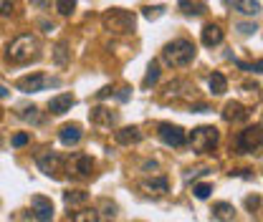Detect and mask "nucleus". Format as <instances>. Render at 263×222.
<instances>
[{
  "label": "nucleus",
  "mask_w": 263,
  "mask_h": 222,
  "mask_svg": "<svg viewBox=\"0 0 263 222\" xmlns=\"http://www.w3.org/2000/svg\"><path fill=\"white\" fill-rule=\"evenodd\" d=\"M6 56H8L11 63H31L41 56V41L33 33H23V36H18L8 43Z\"/></svg>",
  "instance_id": "f257e3e1"
},
{
  "label": "nucleus",
  "mask_w": 263,
  "mask_h": 222,
  "mask_svg": "<svg viewBox=\"0 0 263 222\" xmlns=\"http://www.w3.org/2000/svg\"><path fill=\"white\" fill-rule=\"evenodd\" d=\"M101 26L114 33V36H129L137 28V16L132 11H122V8H112L101 16Z\"/></svg>",
  "instance_id": "f03ea898"
},
{
  "label": "nucleus",
  "mask_w": 263,
  "mask_h": 222,
  "mask_svg": "<svg viewBox=\"0 0 263 222\" xmlns=\"http://www.w3.org/2000/svg\"><path fill=\"white\" fill-rule=\"evenodd\" d=\"M195 58V46L185 38H177L162 48V63L170 68H185Z\"/></svg>",
  "instance_id": "7ed1b4c3"
},
{
  "label": "nucleus",
  "mask_w": 263,
  "mask_h": 222,
  "mask_svg": "<svg viewBox=\"0 0 263 222\" xmlns=\"http://www.w3.org/2000/svg\"><path fill=\"white\" fill-rule=\"evenodd\" d=\"M215 144H218V129H215V126H197V129H192V134H190V146H192L197 154H205V152L215 149Z\"/></svg>",
  "instance_id": "20e7f679"
},
{
  "label": "nucleus",
  "mask_w": 263,
  "mask_h": 222,
  "mask_svg": "<svg viewBox=\"0 0 263 222\" xmlns=\"http://www.w3.org/2000/svg\"><path fill=\"white\" fill-rule=\"evenodd\" d=\"M258 146H263V126L255 124V126H245L243 131H238V136H235L238 152H253Z\"/></svg>",
  "instance_id": "39448f33"
},
{
  "label": "nucleus",
  "mask_w": 263,
  "mask_h": 222,
  "mask_svg": "<svg viewBox=\"0 0 263 222\" xmlns=\"http://www.w3.org/2000/svg\"><path fill=\"white\" fill-rule=\"evenodd\" d=\"M66 172H69L71 177L86 179V177H91V172H94V159H91L89 154H74V157L66 162Z\"/></svg>",
  "instance_id": "423d86ee"
},
{
  "label": "nucleus",
  "mask_w": 263,
  "mask_h": 222,
  "mask_svg": "<svg viewBox=\"0 0 263 222\" xmlns=\"http://www.w3.org/2000/svg\"><path fill=\"white\" fill-rule=\"evenodd\" d=\"M157 134H160V139H162L167 146H185V141H187L185 129L177 126V124H160Z\"/></svg>",
  "instance_id": "0eeeda50"
},
{
  "label": "nucleus",
  "mask_w": 263,
  "mask_h": 222,
  "mask_svg": "<svg viewBox=\"0 0 263 222\" xmlns=\"http://www.w3.org/2000/svg\"><path fill=\"white\" fill-rule=\"evenodd\" d=\"M38 169L46 174V177H51V179H61L64 174V159L56 154V152H48V154H43V157H38Z\"/></svg>",
  "instance_id": "6e6552de"
},
{
  "label": "nucleus",
  "mask_w": 263,
  "mask_h": 222,
  "mask_svg": "<svg viewBox=\"0 0 263 222\" xmlns=\"http://www.w3.org/2000/svg\"><path fill=\"white\" fill-rule=\"evenodd\" d=\"M31 204H33V214H36L38 222H54V202H51V199L36 194V197L31 199Z\"/></svg>",
  "instance_id": "1a4fd4ad"
},
{
  "label": "nucleus",
  "mask_w": 263,
  "mask_h": 222,
  "mask_svg": "<svg viewBox=\"0 0 263 222\" xmlns=\"http://www.w3.org/2000/svg\"><path fill=\"white\" fill-rule=\"evenodd\" d=\"M46 84H48V81H46L43 73H33V76H23V79H18V81H16V89L23 91V94H36V91H43Z\"/></svg>",
  "instance_id": "9d476101"
},
{
  "label": "nucleus",
  "mask_w": 263,
  "mask_h": 222,
  "mask_svg": "<svg viewBox=\"0 0 263 222\" xmlns=\"http://www.w3.org/2000/svg\"><path fill=\"white\" fill-rule=\"evenodd\" d=\"M248 116H250V111H248L243 104H238V101H228V104H225V109H223V119H225V121H230V124L245 121Z\"/></svg>",
  "instance_id": "9b49d317"
},
{
  "label": "nucleus",
  "mask_w": 263,
  "mask_h": 222,
  "mask_svg": "<svg viewBox=\"0 0 263 222\" xmlns=\"http://www.w3.org/2000/svg\"><path fill=\"white\" fill-rule=\"evenodd\" d=\"M71 106H74V96L71 94H59V96H54L48 101V111L56 114V116H64L66 111H71Z\"/></svg>",
  "instance_id": "f8f14e48"
},
{
  "label": "nucleus",
  "mask_w": 263,
  "mask_h": 222,
  "mask_svg": "<svg viewBox=\"0 0 263 222\" xmlns=\"http://www.w3.org/2000/svg\"><path fill=\"white\" fill-rule=\"evenodd\" d=\"M89 119H91V124H96V126H114V124H117V114H112V109H104V106L91 109Z\"/></svg>",
  "instance_id": "ddd939ff"
},
{
  "label": "nucleus",
  "mask_w": 263,
  "mask_h": 222,
  "mask_svg": "<svg viewBox=\"0 0 263 222\" xmlns=\"http://www.w3.org/2000/svg\"><path fill=\"white\" fill-rule=\"evenodd\" d=\"M81 136H84V131H81L79 124H66V126H61V131H59V139H61V144H66V146L79 144Z\"/></svg>",
  "instance_id": "4468645a"
},
{
  "label": "nucleus",
  "mask_w": 263,
  "mask_h": 222,
  "mask_svg": "<svg viewBox=\"0 0 263 222\" xmlns=\"http://www.w3.org/2000/svg\"><path fill=\"white\" fill-rule=\"evenodd\" d=\"M114 139H117V144H122V146H132V144H137V141L142 139V131H139L137 126H124V129L114 131Z\"/></svg>",
  "instance_id": "2eb2a0df"
},
{
  "label": "nucleus",
  "mask_w": 263,
  "mask_h": 222,
  "mask_svg": "<svg viewBox=\"0 0 263 222\" xmlns=\"http://www.w3.org/2000/svg\"><path fill=\"white\" fill-rule=\"evenodd\" d=\"M200 41H202V46H207V48L218 46V43L223 41V31H220V26L207 23V26L202 28V33H200Z\"/></svg>",
  "instance_id": "dca6fc26"
},
{
  "label": "nucleus",
  "mask_w": 263,
  "mask_h": 222,
  "mask_svg": "<svg viewBox=\"0 0 263 222\" xmlns=\"http://www.w3.org/2000/svg\"><path fill=\"white\" fill-rule=\"evenodd\" d=\"M233 217H235V209H233L230 202H215L213 204V219H218V222H233Z\"/></svg>",
  "instance_id": "f3484780"
},
{
  "label": "nucleus",
  "mask_w": 263,
  "mask_h": 222,
  "mask_svg": "<svg viewBox=\"0 0 263 222\" xmlns=\"http://www.w3.org/2000/svg\"><path fill=\"white\" fill-rule=\"evenodd\" d=\"M142 189L149 192V194H165L170 189V182H167V177H154V179L142 182Z\"/></svg>",
  "instance_id": "a211bd4d"
},
{
  "label": "nucleus",
  "mask_w": 263,
  "mask_h": 222,
  "mask_svg": "<svg viewBox=\"0 0 263 222\" xmlns=\"http://www.w3.org/2000/svg\"><path fill=\"white\" fill-rule=\"evenodd\" d=\"M233 8L240 16H258L260 13V3H258V0H235Z\"/></svg>",
  "instance_id": "6ab92c4d"
},
{
  "label": "nucleus",
  "mask_w": 263,
  "mask_h": 222,
  "mask_svg": "<svg viewBox=\"0 0 263 222\" xmlns=\"http://www.w3.org/2000/svg\"><path fill=\"white\" fill-rule=\"evenodd\" d=\"M207 86H210V94H213V96H223V94L228 91V81H225L223 73H213L210 81H207Z\"/></svg>",
  "instance_id": "aec40b11"
},
{
  "label": "nucleus",
  "mask_w": 263,
  "mask_h": 222,
  "mask_svg": "<svg viewBox=\"0 0 263 222\" xmlns=\"http://www.w3.org/2000/svg\"><path fill=\"white\" fill-rule=\"evenodd\" d=\"M71 222H99V209L84 207V209H79V212L71 214Z\"/></svg>",
  "instance_id": "412c9836"
},
{
  "label": "nucleus",
  "mask_w": 263,
  "mask_h": 222,
  "mask_svg": "<svg viewBox=\"0 0 263 222\" xmlns=\"http://www.w3.org/2000/svg\"><path fill=\"white\" fill-rule=\"evenodd\" d=\"M177 3H180V8H182L185 16H202L205 13V6L195 3V0H177Z\"/></svg>",
  "instance_id": "4be33fe9"
},
{
  "label": "nucleus",
  "mask_w": 263,
  "mask_h": 222,
  "mask_svg": "<svg viewBox=\"0 0 263 222\" xmlns=\"http://www.w3.org/2000/svg\"><path fill=\"white\" fill-rule=\"evenodd\" d=\"M89 199V192H84V189H74V192H64V202L69 204V207H74V204H84Z\"/></svg>",
  "instance_id": "5701e85b"
},
{
  "label": "nucleus",
  "mask_w": 263,
  "mask_h": 222,
  "mask_svg": "<svg viewBox=\"0 0 263 222\" xmlns=\"http://www.w3.org/2000/svg\"><path fill=\"white\" fill-rule=\"evenodd\" d=\"M157 81H160V66H157V61H152V63L147 66V76H144L142 86H144V89H152Z\"/></svg>",
  "instance_id": "b1692460"
},
{
  "label": "nucleus",
  "mask_w": 263,
  "mask_h": 222,
  "mask_svg": "<svg viewBox=\"0 0 263 222\" xmlns=\"http://www.w3.org/2000/svg\"><path fill=\"white\" fill-rule=\"evenodd\" d=\"M54 61H56V66H66L69 63V46L66 43H59L54 48Z\"/></svg>",
  "instance_id": "393cba45"
},
{
  "label": "nucleus",
  "mask_w": 263,
  "mask_h": 222,
  "mask_svg": "<svg viewBox=\"0 0 263 222\" xmlns=\"http://www.w3.org/2000/svg\"><path fill=\"white\" fill-rule=\"evenodd\" d=\"M74 8H76V0H56V11L61 16H71Z\"/></svg>",
  "instance_id": "a878e982"
},
{
  "label": "nucleus",
  "mask_w": 263,
  "mask_h": 222,
  "mask_svg": "<svg viewBox=\"0 0 263 222\" xmlns=\"http://www.w3.org/2000/svg\"><path fill=\"white\" fill-rule=\"evenodd\" d=\"M210 192H213V187H210V184H205V182L192 187V194H195L197 199H207V197H210Z\"/></svg>",
  "instance_id": "bb28decb"
},
{
  "label": "nucleus",
  "mask_w": 263,
  "mask_h": 222,
  "mask_svg": "<svg viewBox=\"0 0 263 222\" xmlns=\"http://www.w3.org/2000/svg\"><path fill=\"white\" fill-rule=\"evenodd\" d=\"M26 121H33V124H38L41 121V116H38V109L36 106H28V109H23V114H21Z\"/></svg>",
  "instance_id": "cd10ccee"
},
{
  "label": "nucleus",
  "mask_w": 263,
  "mask_h": 222,
  "mask_svg": "<svg viewBox=\"0 0 263 222\" xmlns=\"http://www.w3.org/2000/svg\"><path fill=\"white\" fill-rule=\"evenodd\" d=\"M16 3L18 0H0V16H11L16 11Z\"/></svg>",
  "instance_id": "c85d7f7f"
},
{
  "label": "nucleus",
  "mask_w": 263,
  "mask_h": 222,
  "mask_svg": "<svg viewBox=\"0 0 263 222\" xmlns=\"http://www.w3.org/2000/svg\"><path fill=\"white\" fill-rule=\"evenodd\" d=\"M142 13H144V18H149V21H152V18H160V16L165 13V8H162V6H154V8H152V6H147Z\"/></svg>",
  "instance_id": "c756f323"
},
{
  "label": "nucleus",
  "mask_w": 263,
  "mask_h": 222,
  "mask_svg": "<svg viewBox=\"0 0 263 222\" xmlns=\"http://www.w3.org/2000/svg\"><path fill=\"white\" fill-rule=\"evenodd\" d=\"M235 31H238V33H243V36H250V33H255V31H258V26H255V23H238V26H235Z\"/></svg>",
  "instance_id": "7c9ffc66"
},
{
  "label": "nucleus",
  "mask_w": 263,
  "mask_h": 222,
  "mask_svg": "<svg viewBox=\"0 0 263 222\" xmlns=\"http://www.w3.org/2000/svg\"><path fill=\"white\" fill-rule=\"evenodd\" d=\"M28 139H31L28 134H16V136H13V146H26Z\"/></svg>",
  "instance_id": "2f4dec72"
},
{
  "label": "nucleus",
  "mask_w": 263,
  "mask_h": 222,
  "mask_svg": "<svg viewBox=\"0 0 263 222\" xmlns=\"http://www.w3.org/2000/svg\"><path fill=\"white\" fill-rule=\"evenodd\" d=\"M104 209H107V212H104L107 217H117V204H109V202H104Z\"/></svg>",
  "instance_id": "473e14b6"
},
{
  "label": "nucleus",
  "mask_w": 263,
  "mask_h": 222,
  "mask_svg": "<svg viewBox=\"0 0 263 222\" xmlns=\"http://www.w3.org/2000/svg\"><path fill=\"white\" fill-rule=\"evenodd\" d=\"M31 3H33L36 8H41V11H43V8H48V6H51V0H31Z\"/></svg>",
  "instance_id": "72a5a7b5"
},
{
  "label": "nucleus",
  "mask_w": 263,
  "mask_h": 222,
  "mask_svg": "<svg viewBox=\"0 0 263 222\" xmlns=\"http://www.w3.org/2000/svg\"><path fill=\"white\" fill-rule=\"evenodd\" d=\"M117 99H119V101H127V99H129V89H119V91H117Z\"/></svg>",
  "instance_id": "f704fd0d"
},
{
  "label": "nucleus",
  "mask_w": 263,
  "mask_h": 222,
  "mask_svg": "<svg viewBox=\"0 0 263 222\" xmlns=\"http://www.w3.org/2000/svg\"><path fill=\"white\" fill-rule=\"evenodd\" d=\"M245 207H248V209H255V207H258V197H248V199H245Z\"/></svg>",
  "instance_id": "c9c22d12"
},
{
  "label": "nucleus",
  "mask_w": 263,
  "mask_h": 222,
  "mask_svg": "<svg viewBox=\"0 0 263 222\" xmlns=\"http://www.w3.org/2000/svg\"><path fill=\"white\" fill-rule=\"evenodd\" d=\"M250 71H255V73H263V61H255V63H250Z\"/></svg>",
  "instance_id": "e433bc0d"
},
{
  "label": "nucleus",
  "mask_w": 263,
  "mask_h": 222,
  "mask_svg": "<svg viewBox=\"0 0 263 222\" xmlns=\"http://www.w3.org/2000/svg\"><path fill=\"white\" fill-rule=\"evenodd\" d=\"M6 96H8V89H6V86H0V99H6Z\"/></svg>",
  "instance_id": "4c0bfd02"
},
{
  "label": "nucleus",
  "mask_w": 263,
  "mask_h": 222,
  "mask_svg": "<svg viewBox=\"0 0 263 222\" xmlns=\"http://www.w3.org/2000/svg\"><path fill=\"white\" fill-rule=\"evenodd\" d=\"M0 116H3V109H0Z\"/></svg>",
  "instance_id": "58836bf2"
}]
</instances>
